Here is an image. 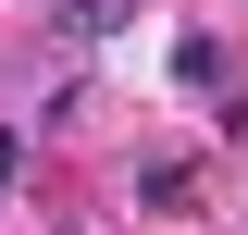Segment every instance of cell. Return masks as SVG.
I'll return each mask as SVG.
<instances>
[{"label": "cell", "instance_id": "3", "mask_svg": "<svg viewBox=\"0 0 248 235\" xmlns=\"http://www.w3.org/2000/svg\"><path fill=\"white\" fill-rule=\"evenodd\" d=\"M124 25V0H75V13H62V37H112Z\"/></svg>", "mask_w": 248, "mask_h": 235}, {"label": "cell", "instance_id": "2", "mask_svg": "<svg viewBox=\"0 0 248 235\" xmlns=\"http://www.w3.org/2000/svg\"><path fill=\"white\" fill-rule=\"evenodd\" d=\"M137 198H149V210H186V198H199V174H186V161H149V174H137Z\"/></svg>", "mask_w": 248, "mask_h": 235}, {"label": "cell", "instance_id": "4", "mask_svg": "<svg viewBox=\"0 0 248 235\" xmlns=\"http://www.w3.org/2000/svg\"><path fill=\"white\" fill-rule=\"evenodd\" d=\"M13 174H25V136H13V124H0V186H13Z\"/></svg>", "mask_w": 248, "mask_h": 235}, {"label": "cell", "instance_id": "1", "mask_svg": "<svg viewBox=\"0 0 248 235\" xmlns=\"http://www.w3.org/2000/svg\"><path fill=\"white\" fill-rule=\"evenodd\" d=\"M174 87H223V37H211V25L174 37Z\"/></svg>", "mask_w": 248, "mask_h": 235}]
</instances>
